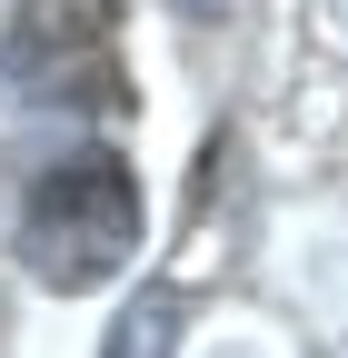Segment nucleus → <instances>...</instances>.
Masks as SVG:
<instances>
[{
  "label": "nucleus",
  "mask_w": 348,
  "mask_h": 358,
  "mask_svg": "<svg viewBox=\"0 0 348 358\" xmlns=\"http://www.w3.org/2000/svg\"><path fill=\"white\" fill-rule=\"evenodd\" d=\"M140 229H150V209H140V169H129L119 150H80L60 169H40L30 179V199H20V259H30V279L40 289H110L129 259H140Z\"/></svg>",
  "instance_id": "obj_1"
},
{
  "label": "nucleus",
  "mask_w": 348,
  "mask_h": 358,
  "mask_svg": "<svg viewBox=\"0 0 348 358\" xmlns=\"http://www.w3.org/2000/svg\"><path fill=\"white\" fill-rule=\"evenodd\" d=\"M110 40H119V0H20L10 40H0V80L20 100H70L90 90V110H119L129 90L110 70Z\"/></svg>",
  "instance_id": "obj_2"
},
{
  "label": "nucleus",
  "mask_w": 348,
  "mask_h": 358,
  "mask_svg": "<svg viewBox=\"0 0 348 358\" xmlns=\"http://www.w3.org/2000/svg\"><path fill=\"white\" fill-rule=\"evenodd\" d=\"M169 338H180V299H169V289H140V308L110 329V358H169Z\"/></svg>",
  "instance_id": "obj_3"
},
{
  "label": "nucleus",
  "mask_w": 348,
  "mask_h": 358,
  "mask_svg": "<svg viewBox=\"0 0 348 358\" xmlns=\"http://www.w3.org/2000/svg\"><path fill=\"white\" fill-rule=\"evenodd\" d=\"M189 10H209V0H189Z\"/></svg>",
  "instance_id": "obj_4"
}]
</instances>
